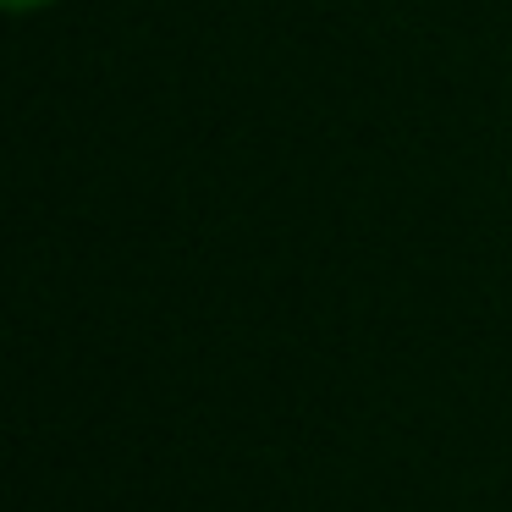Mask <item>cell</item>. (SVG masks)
Listing matches in <instances>:
<instances>
[{
    "label": "cell",
    "mask_w": 512,
    "mask_h": 512,
    "mask_svg": "<svg viewBox=\"0 0 512 512\" xmlns=\"http://www.w3.org/2000/svg\"><path fill=\"white\" fill-rule=\"evenodd\" d=\"M34 6H50V0H12V12H34Z\"/></svg>",
    "instance_id": "cell-1"
}]
</instances>
